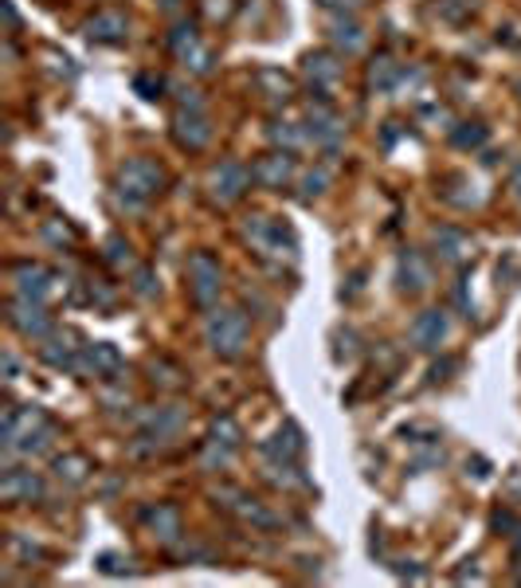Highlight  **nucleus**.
<instances>
[{
    "mask_svg": "<svg viewBox=\"0 0 521 588\" xmlns=\"http://www.w3.org/2000/svg\"><path fill=\"white\" fill-rule=\"evenodd\" d=\"M55 428L35 404H24V409H8L4 416V451L8 455H32V451H43L51 443Z\"/></svg>",
    "mask_w": 521,
    "mask_h": 588,
    "instance_id": "nucleus-1",
    "label": "nucleus"
},
{
    "mask_svg": "<svg viewBox=\"0 0 521 588\" xmlns=\"http://www.w3.org/2000/svg\"><path fill=\"white\" fill-rule=\"evenodd\" d=\"M165 185V169L149 157H134L118 169V193L126 196V204H145L149 196H157Z\"/></svg>",
    "mask_w": 521,
    "mask_h": 588,
    "instance_id": "nucleus-2",
    "label": "nucleus"
},
{
    "mask_svg": "<svg viewBox=\"0 0 521 588\" xmlns=\"http://www.w3.org/2000/svg\"><path fill=\"white\" fill-rule=\"evenodd\" d=\"M208 341L219 357H240L247 349V318L240 310H212L208 314Z\"/></svg>",
    "mask_w": 521,
    "mask_h": 588,
    "instance_id": "nucleus-3",
    "label": "nucleus"
},
{
    "mask_svg": "<svg viewBox=\"0 0 521 588\" xmlns=\"http://www.w3.org/2000/svg\"><path fill=\"white\" fill-rule=\"evenodd\" d=\"M243 235L255 243V251L259 256H287V259H295V251H298V243H295V235H290V228H282L279 220H267V216H251V220L243 224Z\"/></svg>",
    "mask_w": 521,
    "mask_h": 588,
    "instance_id": "nucleus-4",
    "label": "nucleus"
},
{
    "mask_svg": "<svg viewBox=\"0 0 521 588\" xmlns=\"http://www.w3.org/2000/svg\"><path fill=\"white\" fill-rule=\"evenodd\" d=\"M219 279H224V271L208 251H200V256L188 259V283H192V298H196V306H212L219 298Z\"/></svg>",
    "mask_w": 521,
    "mask_h": 588,
    "instance_id": "nucleus-5",
    "label": "nucleus"
},
{
    "mask_svg": "<svg viewBox=\"0 0 521 588\" xmlns=\"http://www.w3.org/2000/svg\"><path fill=\"white\" fill-rule=\"evenodd\" d=\"M251 180H255L251 169H243L240 161H224V165L212 169V180H208V185H212V196L219 204H232V201H240V196L247 193Z\"/></svg>",
    "mask_w": 521,
    "mask_h": 588,
    "instance_id": "nucleus-6",
    "label": "nucleus"
},
{
    "mask_svg": "<svg viewBox=\"0 0 521 588\" xmlns=\"http://www.w3.org/2000/svg\"><path fill=\"white\" fill-rule=\"evenodd\" d=\"M8 322H12L20 333H27V338H32V333L40 338V333L51 330V318L43 314L40 298H16V302L8 306Z\"/></svg>",
    "mask_w": 521,
    "mask_h": 588,
    "instance_id": "nucleus-7",
    "label": "nucleus"
},
{
    "mask_svg": "<svg viewBox=\"0 0 521 588\" xmlns=\"http://www.w3.org/2000/svg\"><path fill=\"white\" fill-rule=\"evenodd\" d=\"M0 494H4L8 502H32V499L43 494V483H40V475H32V470H4Z\"/></svg>",
    "mask_w": 521,
    "mask_h": 588,
    "instance_id": "nucleus-8",
    "label": "nucleus"
},
{
    "mask_svg": "<svg viewBox=\"0 0 521 588\" xmlns=\"http://www.w3.org/2000/svg\"><path fill=\"white\" fill-rule=\"evenodd\" d=\"M208 138H212V126H208V118L200 111H180L177 114V141L188 149H200L208 146Z\"/></svg>",
    "mask_w": 521,
    "mask_h": 588,
    "instance_id": "nucleus-9",
    "label": "nucleus"
},
{
    "mask_svg": "<svg viewBox=\"0 0 521 588\" xmlns=\"http://www.w3.org/2000/svg\"><path fill=\"white\" fill-rule=\"evenodd\" d=\"M255 180L267 188H282L290 177H295V161H290V153H271V157H263L259 165L251 169Z\"/></svg>",
    "mask_w": 521,
    "mask_h": 588,
    "instance_id": "nucleus-10",
    "label": "nucleus"
},
{
    "mask_svg": "<svg viewBox=\"0 0 521 588\" xmlns=\"http://www.w3.org/2000/svg\"><path fill=\"white\" fill-rule=\"evenodd\" d=\"M12 283L20 291V298H43L51 291V275L40 263H20L12 271Z\"/></svg>",
    "mask_w": 521,
    "mask_h": 588,
    "instance_id": "nucleus-11",
    "label": "nucleus"
},
{
    "mask_svg": "<svg viewBox=\"0 0 521 588\" xmlns=\"http://www.w3.org/2000/svg\"><path fill=\"white\" fill-rule=\"evenodd\" d=\"M443 338H447V314H439V310L419 314L416 325H411V341H416L419 349H435Z\"/></svg>",
    "mask_w": 521,
    "mask_h": 588,
    "instance_id": "nucleus-12",
    "label": "nucleus"
},
{
    "mask_svg": "<svg viewBox=\"0 0 521 588\" xmlns=\"http://www.w3.org/2000/svg\"><path fill=\"white\" fill-rule=\"evenodd\" d=\"M79 369H82V373H95V377H114L118 369H122V357H118L114 346H106V341H103V346H87Z\"/></svg>",
    "mask_w": 521,
    "mask_h": 588,
    "instance_id": "nucleus-13",
    "label": "nucleus"
},
{
    "mask_svg": "<svg viewBox=\"0 0 521 588\" xmlns=\"http://www.w3.org/2000/svg\"><path fill=\"white\" fill-rule=\"evenodd\" d=\"M263 451H267V455H274L279 463H290V459H298L302 451H306V439H302V431L295 428V424H287V428H282L271 443H263Z\"/></svg>",
    "mask_w": 521,
    "mask_h": 588,
    "instance_id": "nucleus-14",
    "label": "nucleus"
},
{
    "mask_svg": "<svg viewBox=\"0 0 521 588\" xmlns=\"http://www.w3.org/2000/svg\"><path fill=\"white\" fill-rule=\"evenodd\" d=\"M310 138H314L318 146H329V149H333L337 141H341V122H337V118L329 114V111H322V106H318V111H310Z\"/></svg>",
    "mask_w": 521,
    "mask_h": 588,
    "instance_id": "nucleus-15",
    "label": "nucleus"
},
{
    "mask_svg": "<svg viewBox=\"0 0 521 588\" xmlns=\"http://www.w3.org/2000/svg\"><path fill=\"white\" fill-rule=\"evenodd\" d=\"M87 35L90 40H103V43H118L126 35V16L122 12H98L95 20L87 24Z\"/></svg>",
    "mask_w": 521,
    "mask_h": 588,
    "instance_id": "nucleus-16",
    "label": "nucleus"
},
{
    "mask_svg": "<svg viewBox=\"0 0 521 588\" xmlns=\"http://www.w3.org/2000/svg\"><path fill=\"white\" fill-rule=\"evenodd\" d=\"M142 518H145L153 530L161 533V541H177V533H180V518H177V510H172V506H157V510H145Z\"/></svg>",
    "mask_w": 521,
    "mask_h": 588,
    "instance_id": "nucleus-17",
    "label": "nucleus"
},
{
    "mask_svg": "<svg viewBox=\"0 0 521 588\" xmlns=\"http://www.w3.org/2000/svg\"><path fill=\"white\" fill-rule=\"evenodd\" d=\"M411 275V283L404 286V291H424L427 283H432V271H427V263L416 256V251H408L404 259H400V279H408Z\"/></svg>",
    "mask_w": 521,
    "mask_h": 588,
    "instance_id": "nucleus-18",
    "label": "nucleus"
},
{
    "mask_svg": "<svg viewBox=\"0 0 521 588\" xmlns=\"http://www.w3.org/2000/svg\"><path fill=\"white\" fill-rule=\"evenodd\" d=\"M87 470H90V463H87L82 455H63V459H55V475L67 478V483H82V478H87Z\"/></svg>",
    "mask_w": 521,
    "mask_h": 588,
    "instance_id": "nucleus-19",
    "label": "nucleus"
},
{
    "mask_svg": "<svg viewBox=\"0 0 521 588\" xmlns=\"http://www.w3.org/2000/svg\"><path fill=\"white\" fill-rule=\"evenodd\" d=\"M333 43L337 48H345V51H361V43H364V35H361V28H356V24L349 20H337L333 24Z\"/></svg>",
    "mask_w": 521,
    "mask_h": 588,
    "instance_id": "nucleus-20",
    "label": "nucleus"
},
{
    "mask_svg": "<svg viewBox=\"0 0 521 588\" xmlns=\"http://www.w3.org/2000/svg\"><path fill=\"white\" fill-rule=\"evenodd\" d=\"M396 75H400V67H396L392 59H372V67H369V83H372V87L388 90L392 83H396Z\"/></svg>",
    "mask_w": 521,
    "mask_h": 588,
    "instance_id": "nucleus-21",
    "label": "nucleus"
},
{
    "mask_svg": "<svg viewBox=\"0 0 521 588\" xmlns=\"http://www.w3.org/2000/svg\"><path fill=\"white\" fill-rule=\"evenodd\" d=\"M306 75L318 79V83H333L337 79V63L329 56H306Z\"/></svg>",
    "mask_w": 521,
    "mask_h": 588,
    "instance_id": "nucleus-22",
    "label": "nucleus"
},
{
    "mask_svg": "<svg viewBox=\"0 0 521 588\" xmlns=\"http://www.w3.org/2000/svg\"><path fill=\"white\" fill-rule=\"evenodd\" d=\"M435 243H439V251H443V259H459L463 248H466V240L455 228H439L435 232Z\"/></svg>",
    "mask_w": 521,
    "mask_h": 588,
    "instance_id": "nucleus-23",
    "label": "nucleus"
},
{
    "mask_svg": "<svg viewBox=\"0 0 521 588\" xmlns=\"http://www.w3.org/2000/svg\"><path fill=\"white\" fill-rule=\"evenodd\" d=\"M212 439L224 443V447H240V428H235V420H227V416H219V420L212 424Z\"/></svg>",
    "mask_w": 521,
    "mask_h": 588,
    "instance_id": "nucleus-24",
    "label": "nucleus"
},
{
    "mask_svg": "<svg viewBox=\"0 0 521 588\" xmlns=\"http://www.w3.org/2000/svg\"><path fill=\"white\" fill-rule=\"evenodd\" d=\"M326 180H329L326 169H318V173H306V177H302V196H318V193L326 188Z\"/></svg>",
    "mask_w": 521,
    "mask_h": 588,
    "instance_id": "nucleus-25",
    "label": "nucleus"
},
{
    "mask_svg": "<svg viewBox=\"0 0 521 588\" xmlns=\"http://www.w3.org/2000/svg\"><path fill=\"white\" fill-rule=\"evenodd\" d=\"M134 87L142 90L145 98H157V90H161L165 83H161V79H153V75H137V79H134Z\"/></svg>",
    "mask_w": 521,
    "mask_h": 588,
    "instance_id": "nucleus-26",
    "label": "nucleus"
},
{
    "mask_svg": "<svg viewBox=\"0 0 521 588\" xmlns=\"http://www.w3.org/2000/svg\"><path fill=\"white\" fill-rule=\"evenodd\" d=\"M455 141H459V146H482V141H487V130H463V134H455Z\"/></svg>",
    "mask_w": 521,
    "mask_h": 588,
    "instance_id": "nucleus-27",
    "label": "nucleus"
},
{
    "mask_svg": "<svg viewBox=\"0 0 521 588\" xmlns=\"http://www.w3.org/2000/svg\"><path fill=\"white\" fill-rule=\"evenodd\" d=\"M318 4H326V8H341V12H345V8H356L361 0H318Z\"/></svg>",
    "mask_w": 521,
    "mask_h": 588,
    "instance_id": "nucleus-28",
    "label": "nucleus"
},
{
    "mask_svg": "<svg viewBox=\"0 0 521 588\" xmlns=\"http://www.w3.org/2000/svg\"><path fill=\"white\" fill-rule=\"evenodd\" d=\"M137 291H142V294H153V279L145 275V271H142V275H137Z\"/></svg>",
    "mask_w": 521,
    "mask_h": 588,
    "instance_id": "nucleus-29",
    "label": "nucleus"
},
{
    "mask_svg": "<svg viewBox=\"0 0 521 588\" xmlns=\"http://www.w3.org/2000/svg\"><path fill=\"white\" fill-rule=\"evenodd\" d=\"M514 188H517V196H521V169H517V177H514Z\"/></svg>",
    "mask_w": 521,
    "mask_h": 588,
    "instance_id": "nucleus-30",
    "label": "nucleus"
},
{
    "mask_svg": "<svg viewBox=\"0 0 521 588\" xmlns=\"http://www.w3.org/2000/svg\"><path fill=\"white\" fill-rule=\"evenodd\" d=\"M165 4H177V0H165Z\"/></svg>",
    "mask_w": 521,
    "mask_h": 588,
    "instance_id": "nucleus-31",
    "label": "nucleus"
}]
</instances>
